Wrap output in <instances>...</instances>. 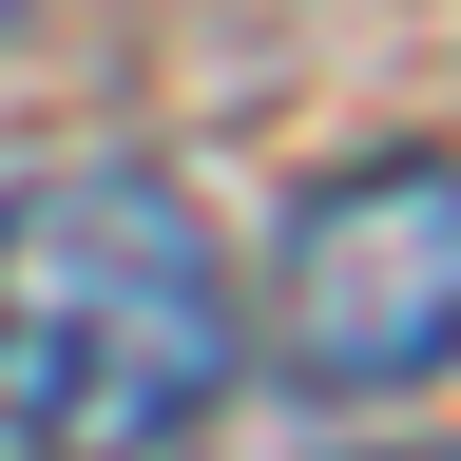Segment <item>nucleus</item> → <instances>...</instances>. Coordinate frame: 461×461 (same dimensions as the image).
<instances>
[{"mask_svg": "<svg viewBox=\"0 0 461 461\" xmlns=\"http://www.w3.org/2000/svg\"><path fill=\"white\" fill-rule=\"evenodd\" d=\"M230 250L154 154H58L0 193V442L154 461L230 403Z\"/></svg>", "mask_w": 461, "mask_h": 461, "instance_id": "f257e3e1", "label": "nucleus"}, {"mask_svg": "<svg viewBox=\"0 0 461 461\" xmlns=\"http://www.w3.org/2000/svg\"><path fill=\"white\" fill-rule=\"evenodd\" d=\"M269 366L327 403H403L461 366V154H366L269 250Z\"/></svg>", "mask_w": 461, "mask_h": 461, "instance_id": "f03ea898", "label": "nucleus"}, {"mask_svg": "<svg viewBox=\"0 0 461 461\" xmlns=\"http://www.w3.org/2000/svg\"><path fill=\"white\" fill-rule=\"evenodd\" d=\"M0 39H20V0H0Z\"/></svg>", "mask_w": 461, "mask_h": 461, "instance_id": "7ed1b4c3", "label": "nucleus"}]
</instances>
